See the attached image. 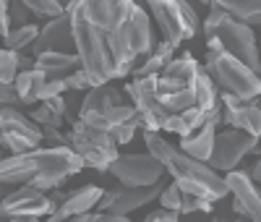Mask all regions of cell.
<instances>
[{
	"mask_svg": "<svg viewBox=\"0 0 261 222\" xmlns=\"http://www.w3.org/2000/svg\"><path fill=\"white\" fill-rule=\"evenodd\" d=\"M84 162L71 149H47L39 146L24 154H8L0 160V183L11 188L29 186L39 193L60 188L71 175H79Z\"/></svg>",
	"mask_w": 261,
	"mask_h": 222,
	"instance_id": "cell-1",
	"label": "cell"
},
{
	"mask_svg": "<svg viewBox=\"0 0 261 222\" xmlns=\"http://www.w3.org/2000/svg\"><path fill=\"white\" fill-rule=\"evenodd\" d=\"M144 144H146V154L162 165L165 175L172 178V183L180 188V193L204 199V202H212V204L227 196V188L220 172H214L204 162L186 157L175 144L165 141L160 133L144 131Z\"/></svg>",
	"mask_w": 261,
	"mask_h": 222,
	"instance_id": "cell-2",
	"label": "cell"
},
{
	"mask_svg": "<svg viewBox=\"0 0 261 222\" xmlns=\"http://www.w3.org/2000/svg\"><path fill=\"white\" fill-rule=\"evenodd\" d=\"M65 16L71 21V37H73V55L79 58V68L92 79L94 86L110 84L113 76V60L107 53L105 37L86 21L84 11H81V0L65 6Z\"/></svg>",
	"mask_w": 261,
	"mask_h": 222,
	"instance_id": "cell-3",
	"label": "cell"
},
{
	"mask_svg": "<svg viewBox=\"0 0 261 222\" xmlns=\"http://www.w3.org/2000/svg\"><path fill=\"white\" fill-rule=\"evenodd\" d=\"M212 13L201 21V32L206 37L209 50L214 53H225L235 58L238 63H243L246 68L258 73L261 63H258V47H256V34L253 29L238 24L230 16H225L214 3H209Z\"/></svg>",
	"mask_w": 261,
	"mask_h": 222,
	"instance_id": "cell-4",
	"label": "cell"
},
{
	"mask_svg": "<svg viewBox=\"0 0 261 222\" xmlns=\"http://www.w3.org/2000/svg\"><path fill=\"white\" fill-rule=\"evenodd\" d=\"M199 71V60L191 53H180L154 79V100L167 115H178L183 110L193 107V81Z\"/></svg>",
	"mask_w": 261,
	"mask_h": 222,
	"instance_id": "cell-5",
	"label": "cell"
},
{
	"mask_svg": "<svg viewBox=\"0 0 261 222\" xmlns=\"http://www.w3.org/2000/svg\"><path fill=\"white\" fill-rule=\"evenodd\" d=\"M204 73L214 81L217 89H222V94L238 97L243 102L258 100L261 94V79L258 73H253L251 68H246L243 63H238L235 58L225 55V53H206V63L201 65Z\"/></svg>",
	"mask_w": 261,
	"mask_h": 222,
	"instance_id": "cell-6",
	"label": "cell"
},
{
	"mask_svg": "<svg viewBox=\"0 0 261 222\" xmlns=\"http://www.w3.org/2000/svg\"><path fill=\"white\" fill-rule=\"evenodd\" d=\"M149 13H151L149 18L157 21V27L162 32V42H167L175 50L178 44L199 37L201 32L199 13L186 0H149Z\"/></svg>",
	"mask_w": 261,
	"mask_h": 222,
	"instance_id": "cell-7",
	"label": "cell"
},
{
	"mask_svg": "<svg viewBox=\"0 0 261 222\" xmlns=\"http://www.w3.org/2000/svg\"><path fill=\"white\" fill-rule=\"evenodd\" d=\"M65 139H68V149L84 162V167H94L97 172H107V167L118 157V146L113 144L110 133L89 128L81 120L71 123V131L65 133Z\"/></svg>",
	"mask_w": 261,
	"mask_h": 222,
	"instance_id": "cell-8",
	"label": "cell"
},
{
	"mask_svg": "<svg viewBox=\"0 0 261 222\" xmlns=\"http://www.w3.org/2000/svg\"><path fill=\"white\" fill-rule=\"evenodd\" d=\"M256 152H258V139L248 136V133L235 131V128L217 131L206 167H212L214 172H232L248 154H256Z\"/></svg>",
	"mask_w": 261,
	"mask_h": 222,
	"instance_id": "cell-9",
	"label": "cell"
},
{
	"mask_svg": "<svg viewBox=\"0 0 261 222\" xmlns=\"http://www.w3.org/2000/svg\"><path fill=\"white\" fill-rule=\"evenodd\" d=\"M118 186L123 188H146V186H154L165 178V170L162 165L149 157V154H118L115 162L107 167Z\"/></svg>",
	"mask_w": 261,
	"mask_h": 222,
	"instance_id": "cell-10",
	"label": "cell"
},
{
	"mask_svg": "<svg viewBox=\"0 0 261 222\" xmlns=\"http://www.w3.org/2000/svg\"><path fill=\"white\" fill-rule=\"evenodd\" d=\"M42 146V131L21 110H0V149L8 154H24Z\"/></svg>",
	"mask_w": 261,
	"mask_h": 222,
	"instance_id": "cell-11",
	"label": "cell"
},
{
	"mask_svg": "<svg viewBox=\"0 0 261 222\" xmlns=\"http://www.w3.org/2000/svg\"><path fill=\"white\" fill-rule=\"evenodd\" d=\"M154 79L157 76H149V79H134V81H128L123 92L128 94V105L136 110V118L144 123V131H154L160 133L167 123V113L157 105L154 100Z\"/></svg>",
	"mask_w": 261,
	"mask_h": 222,
	"instance_id": "cell-12",
	"label": "cell"
},
{
	"mask_svg": "<svg viewBox=\"0 0 261 222\" xmlns=\"http://www.w3.org/2000/svg\"><path fill=\"white\" fill-rule=\"evenodd\" d=\"M165 188V181L154 183V186H146V188H110L105 191L102 199H99V214H113V217H128L130 212H136L151 202H157V196L162 193Z\"/></svg>",
	"mask_w": 261,
	"mask_h": 222,
	"instance_id": "cell-13",
	"label": "cell"
},
{
	"mask_svg": "<svg viewBox=\"0 0 261 222\" xmlns=\"http://www.w3.org/2000/svg\"><path fill=\"white\" fill-rule=\"evenodd\" d=\"M128 100L123 97L120 89H115L113 84H102L89 89L84 97H81V107H79V118L81 123H86L89 128L97 131H107V113L118 105H125Z\"/></svg>",
	"mask_w": 261,
	"mask_h": 222,
	"instance_id": "cell-14",
	"label": "cell"
},
{
	"mask_svg": "<svg viewBox=\"0 0 261 222\" xmlns=\"http://www.w3.org/2000/svg\"><path fill=\"white\" fill-rule=\"evenodd\" d=\"M55 209V204L50 202L47 193H39L29 186H18L13 188L3 202H0V214L6 219L11 217H32V219H39V217H47L50 212Z\"/></svg>",
	"mask_w": 261,
	"mask_h": 222,
	"instance_id": "cell-15",
	"label": "cell"
},
{
	"mask_svg": "<svg viewBox=\"0 0 261 222\" xmlns=\"http://www.w3.org/2000/svg\"><path fill=\"white\" fill-rule=\"evenodd\" d=\"M81 11L86 21L105 37L128 21L130 0H81Z\"/></svg>",
	"mask_w": 261,
	"mask_h": 222,
	"instance_id": "cell-16",
	"label": "cell"
},
{
	"mask_svg": "<svg viewBox=\"0 0 261 222\" xmlns=\"http://www.w3.org/2000/svg\"><path fill=\"white\" fill-rule=\"evenodd\" d=\"M222 181H225L227 196H232V209L241 217H246L248 222H261V199H258L256 186L248 181L246 170L225 172Z\"/></svg>",
	"mask_w": 261,
	"mask_h": 222,
	"instance_id": "cell-17",
	"label": "cell"
},
{
	"mask_svg": "<svg viewBox=\"0 0 261 222\" xmlns=\"http://www.w3.org/2000/svg\"><path fill=\"white\" fill-rule=\"evenodd\" d=\"M220 105H222V123L225 126H230L235 131H243L253 139L261 136V110H258L256 100L243 102L238 97H230V94L220 92Z\"/></svg>",
	"mask_w": 261,
	"mask_h": 222,
	"instance_id": "cell-18",
	"label": "cell"
},
{
	"mask_svg": "<svg viewBox=\"0 0 261 222\" xmlns=\"http://www.w3.org/2000/svg\"><path fill=\"white\" fill-rule=\"evenodd\" d=\"M32 58L42 55V53H73V37H71V21L68 16H58L50 18L45 27L39 29L34 44H32Z\"/></svg>",
	"mask_w": 261,
	"mask_h": 222,
	"instance_id": "cell-19",
	"label": "cell"
},
{
	"mask_svg": "<svg viewBox=\"0 0 261 222\" xmlns=\"http://www.w3.org/2000/svg\"><path fill=\"white\" fill-rule=\"evenodd\" d=\"M105 188L102 186H94V183H86L76 191H71L63 202L47 214V222H63V219H71V217H79V214H89L97 209L99 199H102Z\"/></svg>",
	"mask_w": 261,
	"mask_h": 222,
	"instance_id": "cell-20",
	"label": "cell"
},
{
	"mask_svg": "<svg viewBox=\"0 0 261 222\" xmlns=\"http://www.w3.org/2000/svg\"><path fill=\"white\" fill-rule=\"evenodd\" d=\"M128 37H130V47H134L136 58H146L154 47V32H151V18L146 8L130 3L128 13Z\"/></svg>",
	"mask_w": 261,
	"mask_h": 222,
	"instance_id": "cell-21",
	"label": "cell"
},
{
	"mask_svg": "<svg viewBox=\"0 0 261 222\" xmlns=\"http://www.w3.org/2000/svg\"><path fill=\"white\" fill-rule=\"evenodd\" d=\"M34 68L45 79H65L79 68V58L73 53H42L34 58Z\"/></svg>",
	"mask_w": 261,
	"mask_h": 222,
	"instance_id": "cell-22",
	"label": "cell"
},
{
	"mask_svg": "<svg viewBox=\"0 0 261 222\" xmlns=\"http://www.w3.org/2000/svg\"><path fill=\"white\" fill-rule=\"evenodd\" d=\"M217 131H220L217 126H212V123H204L199 131L193 133V136H188V139H180L178 149L186 154V157H191V160H196V162H204V165H206L209 154H212V144H214V133H217Z\"/></svg>",
	"mask_w": 261,
	"mask_h": 222,
	"instance_id": "cell-23",
	"label": "cell"
},
{
	"mask_svg": "<svg viewBox=\"0 0 261 222\" xmlns=\"http://www.w3.org/2000/svg\"><path fill=\"white\" fill-rule=\"evenodd\" d=\"M225 16H230L232 21L243 27H256L261 21V3L258 0H212Z\"/></svg>",
	"mask_w": 261,
	"mask_h": 222,
	"instance_id": "cell-24",
	"label": "cell"
},
{
	"mask_svg": "<svg viewBox=\"0 0 261 222\" xmlns=\"http://www.w3.org/2000/svg\"><path fill=\"white\" fill-rule=\"evenodd\" d=\"M175 58V47H170L167 42H154V47H151V53L136 63V68L130 71L134 73V79H149V76H160L165 65Z\"/></svg>",
	"mask_w": 261,
	"mask_h": 222,
	"instance_id": "cell-25",
	"label": "cell"
},
{
	"mask_svg": "<svg viewBox=\"0 0 261 222\" xmlns=\"http://www.w3.org/2000/svg\"><path fill=\"white\" fill-rule=\"evenodd\" d=\"M204 123H206V113H201L199 107H188V110H183V113H178V115H170L162 131L175 133L178 139H188V136H193V133L199 131Z\"/></svg>",
	"mask_w": 261,
	"mask_h": 222,
	"instance_id": "cell-26",
	"label": "cell"
},
{
	"mask_svg": "<svg viewBox=\"0 0 261 222\" xmlns=\"http://www.w3.org/2000/svg\"><path fill=\"white\" fill-rule=\"evenodd\" d=\"M193 107H199L206 115L214 107H220V89H217L214 81L204 73V68L199 71V76L193 81Z\"/></svg>",
	"mask_w": 261,
	"mask_h": 222,
	"instance_id": "cell-27",
	"label": "cell"
},
{
	"mask_svg": "<svg viewBox=\"0 0 261 222\" xmlns=\"http://www.w3.org/2000/svg\"><path fill=\"white\" fill-rule=\"evenodd\" d=\"M45 81H47V79L42 76L37 68L24 71V73H16L13 89H16L18 102H21V105H34V102H39V89H42V84H45Z\"/></svg>",
	"mask_w": 261,
	"mask_h": 222,
	"instance_id": "cell-28",
	"label": "cell"
},
{
	"mask_svg": "<svg viewBox=\"0 0 261 222\" xmlns=\"http://www.w3.org/2000/svg\"><path fill=\"white\" fill-rule=\"evenodd\" d=\"M37 34H39V27L37 24H27V27H18V29H11L8 34H6V50L8 53H24V50H29L32 44H34V39H37Z\"/></svg>",
	"mask_w": 261,
	"mask_h": 222,
	"instance_id": "cell-29",
	"label": "cell"
},
{
	"mask_svg": "<svg viewBox=\"0 0 261 222\" xmlns=\"http://www.w3.org/2000/svg\"><path fill=\"white\" fill-rule=\"evenodd\" d=\"M27 6V11L32 13V18H58L65 13V6H60L58 0H21Z\"/></svg>",
	"mask_w": 261,
	"mask_h": 222,
	"instance_id": "cell-30",
	"label": "cell"
},
{
	"mask_svg": "<svg viewBox=\"0 0 261 222\" xmlns=\"http://www.w3.org/2000/svg\"><path fill=\"white\" fill-rule=\"evenodd\" d=\"M136 131H144V123H141L139 118L128 120V123H120V126H113L107 133H110V139H113L115 146H123V144H128L130 139L136 136Z\"/></svg>",
	"mask_w": 261,
	"mask_h": 222,
	"instance_id": "cell-31",
	"label": "cell"
},
{
	"mask_svg": "<svg viewBox=\"0 0 261 222\" xmlns=\"http://www.w3.org/2000/svg\"><path fill=\"white\" fill-rule=\"evenodd\" d=\"M157 202H160V207H162V212H172V214H178V209H180V202H183V193H180V188L175 186V183H165V188H162V193L157 196Z\"/></svg>",
	"mask_w": 261,
	"mask_h": 222,
	"instance_id": "cell-32",
	"label": "cell"
},
{
	"mask_svg": "<svg viewBox=\"0 0 261 222\" xmlns=\"http://www.w3.org/2000/svg\"><path fill=\"white\" fill-rule=\"evenodd\" d=\"M27 24H34L32 21V13L27 11V6L16 0V3H8V27L11 29H18V27H27Z\"/></svg>",
	"mask_w": 261,
	"mask_h": 222,
	"instance_id": "cell-33",
	"label": "cell"
},
{
	"mask_svg": "<svg viewBox=\"0 0 261 222\" xmlns=\"http://www.w3.org/2000/svg\"><path fill=\"white\" fill-rule=\"evenodd\" d=\"M18 68H16V53H8L6 47L0 50V84H13Z\"/></svg>",
	"mask_w": 261,
	"mask_h": 222,
	"instance_id": "cell-34",
	"label": "cell"
},
{
	"mask_svg": "<svg viewBox=\"0 0 261 222\" xmlns=\"http://www.w3.org/2000/svg\"><path fill=\"white\" fill-rule=\"evenodd\" d=\"M63 81H65V92H76V94H79V92H89V89H94L92 79L86 76L81 68H76L73 73H68Z\"/></svg>",
	"mask_w": 261,
	"mask_h": 222,
	"instance_id": "cell-35",
	"label": "cell"
},
{
	"mask_svg": "<svg viewBox=\"0 0 261 222\" xmlns=\"http://www.w3.org/2000/svg\"><path fill=\"white\" fill-rule=\"evenodd\" d=\"M209 212H212V202H204V199H196V196H186L183 193L178 217L180 214H209Z\"/></svg>",
	"mask_w": 261,
	"mask_h": 222,
	"instance_id": "cell-36",
	"label": "cell"
},
{
	"mask_svg": "<svg viewBox=\"0 0 261 222\" xmlns=\"http://www.w3.org/2000/svg\"><path fill=\"white\" fill-rule=\"evenodd\" d=\"M65 94V81L63 79H47L39 89V102H47L53 97H63Z\"/></svg>",
	"mask_w": 261,
	"mask_h": 222,
	"instance_id": "cell-37",
	"label": "cell"
},
{
	"mask_svg": "<svg viewBox=\"0 0 261 222\" xmlns=\"http://www.w3.org/2000/svg\"><path fill=\"white\" fill-rule=\"evenodd\" d=\"M42 131V144H47V149H68V139L58 128H39Z\"/></svg>",
	"mask_w": 261,
	"mask_h": 222,
	"instance_id": "cell-38",
	"label": "cell"
},
{
	"mask_svg": "<svg viewBox=\"0 0 261 222\" xmlns=\"http://www.w3.org/2000/svg\"><path fill=\"white\" fill-rule=\"evenodd\" d=\"M18 97H16V89H13V84H0V110H8V107H13V110H18Z\"/></svg>",
	"mask_w": 261,
	"mask_h": 222,
	"instance_id": "cell-39",
	"label": "cell"
},
{
	"mask_svg": "<svg viewBox=\"0 0 261 222\" xmlns=\"http://www.w3.org/2000/svg\"><path fill=\"white\" fill-rule=\"evenodd\" d=\"M39 105H45L50 113L55 115V118H60V120H65V100L63 97H53V100H47V102H39Z\"/></svg>",
	"mask_w": 261,
	"mask_h": 222,
	"instance_id": "cell-40",
	"label": "cell"
},
{
	"mask_svg": "<svg viewBox=\"0 0 261 222\" xmlns=\"http://www.w3.org/2000/svg\"><path fill=\"white\" fill-rule=\"evenodd\" d=\"M16 68H18V73L32 71V68H34V58H32V55H24V53H18V55H16Z\"/></svg>",
	"mask_w": 261,
	"mask_h": 222,
	"instance_id": "cell-41",
	"label": "cell"
},
{
	"mask_svg": "<svg viewBox=\"0 0 261 222\" xmlns=\"http://www.w3.org/2000/svg\"><path fill=\"white\" fill-rule=\"evenodd\" d=\"M8 32H11V27H8V3H3V0H0V37L6 39Z\"/></svg>",
	"mask_w": 261,
	"mask_h": 222,
	"instance_id": "cell-42",
	"label": "cell"
},
{
	"mask_svg": "<svg viewBox=\"0 0 261 222\" xmlns=\"http://www.w3.org/2000/svg\"><path fill=\"white\" fill-rule=\"evenodd\" d=\"M151 222H180L178 214H172V212H151Z\"/></svg>",
	"mask_w": 261,
	"mask_h": 222,
	"instance_id": "cell-43",
	"label": "cell"
},
{
	"mask_svg": "<svg viewBox=\"0 0 261 222\" xmlns=\"http://www.w3.org/2000/svg\"><path fill=\"white\" fill-rule=\"evenodd\" d=\"M246 175H248V181L256 186V183L261 181V160H256V162L251 165V170H246Z\"/></svg>",
	"mask_w": 261,
	"mask_h": 222,
	"instance_id": "cell-44",
	"label": "cell"
},
{
	"mask_svg": "<svg viewBox=\"0 0 261 222\" xmlns=\"http://www.w3.org/2000/svg\"><path fill=\"white\" fill-rule=\"evenodd\" d=\"M94 222H130L128 217H113V214H99L97 212V219Z\"/></svg>",
	"mask_w": 261,
	"mask_h": 222,
	"instance_id": "cell-45",
	"label": "cell"
},
{
	"mask_svg": "<svg viewBox=\"0 0 261 222\" xmlns=\"http://www.w3.org/2000/svg\"><path fill=\"white\" fill-rule=\"evenodd\" d=\"M11 191H13L11 186H6V183H0V202H3V199H6V196H8Z\"/></svg>",
	"mask_w": 261,
	"mask_h": 222,
	"instance_id": "cell-46",
	"label": "cell"
},
{
	"mask_svg": "<svg viewBox=\"0 0 261 222\" xmlns=\"http://www.w3.org/2000/svg\"><path fill=\"white\" fill-rule=\"evenodd\" d=\"M6 222H39V219H32V217H11Z\"/></svg>",
	"mask_w": 261,
	"mask_h": 222,
	"instance_id": "cell-47",
	"label": "cell"
},
{
	"mask_svg": "<svg viewBox=\"0 0 261 222\" xmlns=\"http://www.w3.org/2000/svg\"><path fill=\"white\" fill-rule=\"evenodd\" d=\"M217 222H248L246 217H235V219H217Z\"/></svg>",
	"mask_w": 261,
	"mask_h": 222,
	"instance_id": "cell-48",
	"label": "cell"
},
{
	"mask_svg": "<svg viewBox=\"0 0 261 222\" xmlns=\"http://www.w3.org/2000/svg\"><path fill=\"white\" fill-rule=\"evenodd\" d=\"M8 157V154H6V149H0V160H6Z\"/></svg>",
	"mask_w": 261,
	"mask_h": 222,
	"instance_id": "cell-49",
	"label": "cell"
},
{
	"mask_svg": "<svg viewBox=\"0 0 261 222\" xmlns=\"http://www.w3.org/2000/svg\"><path fill=\"white\" fill-rule=\"evenodd\" d=\"M144 222H151V214H146V217H144Z\"/></svg>",
	"mask_w": 261,
	"mask_h": 222,
	"instance_id": "cell-50",
	"label": "cell"
},
{
	"mask_svg": "<svg viewBox=\"0 0 261 222\" xmlns=\"http://www.w3.org/2000/svg\"><path fill=\"white\" fill-rule=\"evenodd\" d=\"M0 222H6V217H3V214H0Z\"/></svg>",
	"mask_w": 261,
	"mask_h": 222,
	"instance_id": "cell-51",
	"label": "cell"
},
{
	"mask_svg": "<svg viewBox=\"0 0 261 222\" xmlns=\"http://www.w3.org/2000/svg\"><path fill=\"white\" fill-rule=\"evenodd\" d=\"M212 222H217V219H212Z\"/></svg>",
	"mask_w": 261,
	"mask_h": 222,
	"instance_id": "cell-52",
	"label": "cell"
}]
</instances>
